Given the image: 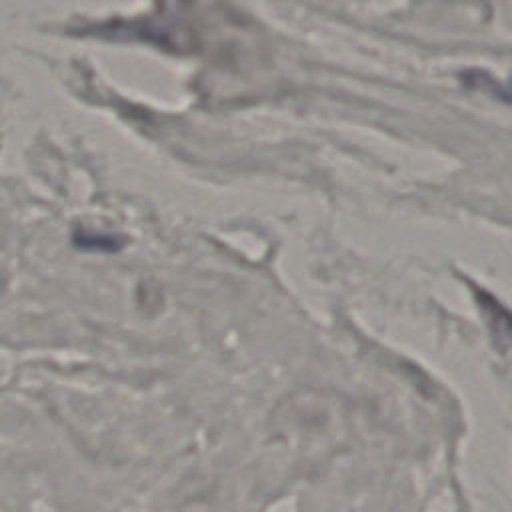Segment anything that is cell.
<instances>
[{"mask_svg": "<svg viewBox=\"0 0 512 512\" xmlns=\"http://www.w3.org/2000/svg\"><path fill=\"white\" fill-rule=\"evenodd\" d=\"M462 78H464V84H466V86L476 88V90L490 92V94H494L496 98L506 100V102L512 104V78H510V80H498V78H492V76H488L486 72H478V70L466 72Z\"/></svg>", "mask_w": 512, "mask_h": 512, "instance_id": "obj_1", "label": "cell"}]
</instances>
